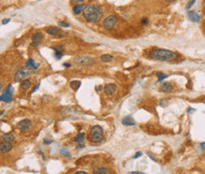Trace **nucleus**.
Masks as SVG:
<instances>
[{"label":"nucleus","mask_w":205,"mask_h":174,"mask_svg":"<svg viewBox=\"0 0 205 174\" xmlns=\"http://www.w3.org/2000/svg\"><path fill=\"white\" fill-rule=\"evenodd\" d=\"M100 60L104 62H109L113 60V56L111 54H103L102 56L100 57Z\"/></svg>","instance_id":"5701e85b"},{"label":"nucleus","mask_w":205,"mask_h":174,"mask_svg":"<svg viewBox=\"0 0 205 174\" xmlns=\"http://www.w3.org/2000/svg\"><path fill=\"white\" fill-rule=\"evenodd\" d=\"M12 145L10 142H4L3 141L0 145V151L1 153H9L10 150H12Z\"/></svg>","instance_id":"f8f14e48"},{"label":"nucleus","mask_w":205,"mask_h":174,"mask_svg":"<svg viewBox=\"0 0 205 174\" xmlns=\"http://www.w3.org/2000/svg\"><path fill=\"white\" fill-rule=\"evenodd\" d=\"M72 1L76 3V4H80V3H82L84 0H72Z\"/></svg>","instance_id":"7c9ffc66"},{"label":"nucleus","mask_w":205,"mask_h":174,"mask_svg":"<svg viewBox=\"0 0 205 174\" xmlns=\"http://www.w3.org/2000/svg\"><path fill=\"white\" fill-rule=\"evenodd\" d=\"M31 88V81L29 80H24L21 82V89L24 91H27Z\"/></svg>","instance_id":"6ab92c4d"},{"label":"nucleus","mask_w":205,"mask_h":174,"mask_svg":"<svg viewBox=\"0 0 205 174\" xmlns=\"http://www.w3.org/2000/svg\"><path fill=\"white\" fill-rule=\"evenodd\" d=\"M141 155H142V153H141V151H138V153H135V155L133 156V159H136V158H138V157H140Z\"/></svg>","instance_id":"c756f323"},{"label":"nucleus","mask_w":205,"mask_h":174,"mask_svg":"<svg viewBox=\"0 0 205 174\" xmlns=\"http://www.w3.org/2000/svg\"><path fill=\"white\" fill-rule=\"evenodd\" d=\"M187 16L189 18V20H191L192 22H195V23H197V22H199V15L197 14V12L195 10H190L187 13Z\"/></svg>","instance_id":"ddd939ff"},{"label":"nucleus","mask_w":205,"mask_h":174,"mask_svg":"<svg viewBox=\"0 0 205 174\" xmlns=\"http://www.w3.org/2000/svg\"><path fill=\"white\" fill-rule=\"evenodd\" d=\"M64 66H66V67H70V66H71L69 64H64Z\"/></svg>","instance_id":"e433bc0d"},{"label":"nucleus","mask_w":205,"mask_h":174,"mask_svg":"<svg viewBox=\"0 0 205 174\" xmlns=\"http://www.w3.org/2000/svg\"><path fill=\"white\" fill-rule=\"evenodd\" d=\"M12 84H10L8 85V87L6 88V90L5 92L1 95V97H0V99H1L2 101H4V102H7V103H9L12 101V93H13V91L12 89Z\"/></svg>","instance_id":"0eeeda50"},{"label":"nucleus","mask_w":205,"mask_h":174,"mask_svg":"<svg viewBox=\"0 0 205 174\" xmlns=\"http://www.w3.org/2000/svg\"><path fill=\"white\" fill-rule=\"evenodd\" d=\"M122 124L124 126H134L136 125L135 121L133 120V118L131 116H126L122 119Z\"/></svg>","instance_id":"f3484780"},{"label":"nucleus","mask_w":205,"mask_h":174,"mask_svg":"<svg viewBox=\"0 0 205 174\" xmlns=\"http://www.w3.org/2000/svg\"><path fill=\"white\" fill-rule=\"evenodd\" d=\"M14 138H15V136H14V134H12V132H8V134H3L2 135V140L4 142H12L14 140Z\"/></svg>","instance_id":"a211bd4d"},{"label":"nucleus","mask_w":205,"mask_h":174,"mask_svg":"<svg viewBox=\"0 0 205 174\" xmlns=\"http://www.w3.org/2000/svg\"><path fill=\"white\" fill-rule=\"evenodd\" d=\"M9 22H10V19H9V18H7V19H6V20L4 19V20H3V21H2V24H3V25H6V24H8V23H9Z\"/></svg>","instance_id":"2f4dec72"},{"label":"nucleus","mask_w":205,"mask_h":174,"mask_svg":"<svg viewBox=\"0 0 205 174\" xmlns=\"http://www.w3.org/2000/svg\"><path fill=\"white\" fill-rule=\"evenodd\" d=\"M195 2H196V0H190V1L188 2V5L186 6V9L189 10V9L191 8V7H192L194 4H195Z\"/></svg>","instance_id":"a878e982"},{"label":"nucleus","mask_w":205,"mask_h":174,"mask_svg":"<svg viewBox=\"0 0 205 174\" xmlns=\"http://www.w3.org/2000/svg\"><path fill=\"white\" fill-rule=\"evenodd\" d=\"M90 137L93 143H99L103 139V129L100 126H93L90 130Z\"/></svg>","instance_id":"7ed1b4c3"},{"label":"nucleus","mask_w":205,"mask_h":174,"mask_svg":"<svg viewBox=\"0 0 205 174\" xmlns=\"http://www.w3.org/2000/svg\"><path fill=\"white\" fill-rule=\"evenodd\" d=\"M172 90H173V87L170 82H164L161 85V91L164 92V93H171Z\"/></svg>","instance_id":"4468645a"},{"label":"nucleus","mask_w":205,"mask_h":174,"mask_svg":"<svg viewBox=\"0 0 205 174\" xmlns=\"http://www.w3.org/2000/svg\"><path fill=\"white\" fill-rule=\"evenodd\" d=\"M74 141L78 144V149H83L85 147V144H84V141H85V134L84 132H80V134H79L74 138Z\"/></svg>","instance_id":"9d476101"},{"label":"nucleus","mask_w":205,"mask_h":174,"mask_svg":"<svg viewBox=\"0 0 205 174\" xmlns=\"http://www.w3.org/2000/svg\"><path fill=\"white\" fill-rule=\"evenodd\" d=\"M130 174H145L143 172H130Z\"/></svg>","instance_id":"f704fd0d"},{"label":"nucleus","mask_w":205,"mask_h":174,"mask_svg":"<svg viewBox=\"0 0 205 174\" xmlns=\"http://www.w3.org/2000/svg\"><path fill=\"white\" fill-rule=\"evenodd\" d=\"M151 59L160 62H173L178 58V54L174 51L164 49H153L149 54Z\"/></svg>","instance_id":"f03ea898"},{"label":"nucleus","mask_w":205,"mask_h":174,"mask_svg":"<svg viewBox=\"0 0 205 174\" xmlns=\"http://www.w3.org/2000/svg\"><path fill=\"white\" fill-rule=\"evenodd\" d=\"M52 49H54V51L56 52V58L57 59H61L63 57V53H64V46L61 45H59V46H56L52 47Z\"/></svg>","instance_id":"2eb2a0df"},{"label":"nucleus","mask_w":205,"mask_h":174,"mask_svg":"<svg viewBox=\"0 0 205 174\" xmlns=\"http://www.w3.org/2000/svg\"><path fill=\"white\" fill-rule=\"evenodd\" d=\"M141 23L143 24V25H146V24H148V18H143V19L141 20Z\"/></svg>","instance_id":"cd10ccee"},{"label":"nucleus","mask_w":205,"mask_h":174,"mask_svg":"<svg viewBox=\"0 0 205 174\" xmlns=\"http://www.w3.org/2000/svg\"><path fill=\"white\" fill-rule=\"evenodd\" d=\"M117 23V18L115 15H109L108 17H106L103 21V28L105 29H112L115 28V26Z\"/></svg>","instance_id":"423d86ee"},{"label":"nucleus","mask_w":205,"mask_h":174,"mask_svg":"<svg viewBox=\"0 0 205 174\" xmlns=\"http://www.w3.org/2000/svg\"><path fill=\"white\" fill-rule=\"evenodd\" d=\"M43 39V35L42 32H37V33H34L33 35L31 37V46H40V44H41L42 40Z\"/></svg>","instance_id":"1a4fd4ad"},{"label":"nucleus","mask_w":205,"mask_h":174,"mask_svg":"<svg viewBox=\"0 0 205 174\" xmlns=\"http://www.w3.org/2000/svg\"><path fill=\"white\" fill-rule=\"evenodd\" d=\"M200 147L202 148V149H205V143H201L200 144Z\"/></svg>","instance_id":"72a5a7b5"},{"label":"nucleus","mask_w":205,"mask_h":174,"mask_svg":"<svg viewBox=\"0 0 205 174\" xmlns=\"http://www.w3.org/2000/svg\"><path fill=\"white\" fill-rule=\"evenodd\" d=\"M46 33L49 35H53V36H56L58 34L61 33V29L57 28V27H49L48 28H46Z\"/></svg>","instance_id":"dca6fc26"},{"label":"nucleus","mask_w":205,"mask_h":174,"mask_svg":"<svg viewBox=\"0 0 205 174\" xmlns=\"http://www.w3.org/2000/svg\"><path fill=\"white\" fill-rule=\"evenodd\" d=\"M31 125H32V123L29 119H23V120H21L20 122H18L17 128L19 129L21 132H24L28 131V130L30 129Z\"/></svg>","instance_id":"6e6552de"},{"label":"nucleus","mask_w":205,"mask_h":174,"mask_svg":"<svg viewBox=\"0 0 205 174\" xmlns=\"http://www.w3.org/2000/svg\"><path fill=\"white\" fill-rule=\"evenodd\" d=\"M26 65H27V66H30V67L34 68V69H37L39 67V64H36V62L33 60H32V59H29V60L27 62V64H26Z\"/></svg>","instance_id":"b1692460"},{"label":"nucleus","mask_w":205,"mask_h":174,"mask_svg":"<svg viewBox=\"0 0 205 174\" xmlns=\"http://www.w3.org/2000/svg\"><path fill=\"white\" fill-rule=\"evenodd\" d=\"M80 85H81V82H80L79 80H73L70 82V87L74 91H78V89L80 87Z\"/></svg>","instance_id":"4be33fe9"},{"label":"nucleus","mask_w":205,"mask_h":174,"mask_svg":"<svg viewBox=\"0 0 205 174\" xmlns=\"http://www.w3.org/2000/svg\"><path fill=\"white\" fill-rule=\"evenodd\" d=\"M156 76L158 77V81H162L163 80L166 79V78H167L166 74H164L163 72H157L156 73Z\"/></svg>","instance_id":"393cba45"},{"label":"nucleus","mask_w":205,"mask_h":174,"mask_svg":"<svg viewBox=\"0 0 205 174\" xmlns=\"http://www.w3.org/2000/svg\"><path fill=\"white\" fill-rule=\"evenodd\" d=\"M52 143V140H49V139H45L43 140V144L45 145H49V144Z\"/></svg>","instance_id":"c85d7f7f"},{"label":"nucleus","mask_w":205,"mask_h":174,"mask_svg":"<svg viewBox=\"0 0 205 174\" xmlns=\"http://www.w3.org/2000/svg\"><path fill=\"white\" fill-rule=\"evenodd\" d=\"M116 91V85L113 83H108L104 87V93L108 96L113 95Z\"/></svg>","instance_id":"9b49d317"},{"label":"nucleus","mask_w":205,"mask_h":174,"mask_svg":"<svg viewBox=\"0 0 205 174\" xmlns=\"http://www.w3.org/2000/svg\"><path fill=\"white\" fill-rule=\"evenodd\" d=\"M75 64H79V65H82V66H88V65H92L95 64V61L92 57L90 56H79L77 57L75 60Z\"/></svg>","instance_id":"39448f33"},{"label":"nucleus","mask_w":205,"mask_h":174,"mask_svg":"<svg viewBox=\"0 0 205 174\" xmlns=\"http://www.w3.org/2000/svg\"><path fill=\"white\" fill-rule=\"evenodd\" d=\"M35 70L36 69L30 67V66H27V65H26L25 67L20 68L15 73V75H14V81H19L20 80H24L26 78L31 76L32 74L35 73Z\"/></svg>","instance_id":"20e7f679"},{"label":"nucleus","mask_w":205,"mask_h":174,"mask_svg":"<svg viewBox=\"0 0 205 174\" xmlns=\"http://www.w3.org/2000/svg\"><path fill=\"white\" fill-rule=\"evenodd\" d=\"M83 17L88 22L91 23H97L101 20L103 16V10L101 7L97 4H88L83 10Z\"/></svg>","instance_id":"f257e3e1"},{"label":"nucleus","mask_w":205,"mask_h":174,"mask_svg":"<svg viewBox=\"0 0 205 174\" xmlns=\"http://www.w3.org/2000/svg\"><path fill=\"white\" fill-rule=\"evenodd\" d=\"M166 2H168V3H171V2H174V1H176V0H166Z\"/></svg>","instance_id":"c9c22d12"},{"label":"nucleus","mask_w":205,"mask_h":174,"mask_svg":"<svg viewBox=\"0 0 205 174\" xmlns=\"http://www.w3.org/2000/svg\"><path fill=\"white\" fill-rule=\"evenodd\" d=\"M85 8V6L83 4H76L74 7H73V12L75 14H79L80 12H83V10Z\"/></svg>","instance_id":"aec40b11"},{"label":"nucleus","mask_w":205,"mask_h":174,"mask_svg":"<svg viewBox=\"0 0 205 174\" xmlns=\"http://www.w3.org/2000/svg\"><path fill=\"white\" fill-rule=\"evenodd\" d=\"M74 174H88V173L85 172V171H77V172L74 173Z\"/></svg>","instance_id":"473e14b6"},{"label":"nucleus","mask_w":205,"mask_h":174,"mask_svg":"<svg viewBox=\"0 0 205 174\" xmlns=\"http://www.w3.org/2000/svg\"><path fill=\"white\" fill-rule=\"evenodd\" d=\"M59 26H63V27H65V28H68L70 27V25L67 24V23H64V22H59Z\"/></svg>","instance_id":"bb28decb"},{"label":"nucleus","mask_w":205,"mask_h":174,"mask_svg":"<svg viewBox=\"0 0 205 174\" xmlns=\"http://www.w3.org/2000/svg\"><path fill=\"white\" fill-rule=\"evenodd\" d=\"M109 170L108 168H103V166H98V168H95L93 170V174H108Z\"/></svg>","instance_id":"412c9836"}]
</instances>
